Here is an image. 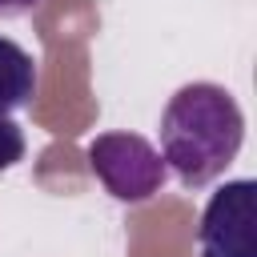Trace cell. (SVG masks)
I'll return each instance as SVG.
<instances>
[{
    "label": "cell",
    "instance_id": "obj_1",
    "mask_svg": "<svg viewBox=\"0 0 257 257\" xmlns=\"http://www.w3.org/2000/svg\"><path fill=\"white\" fill-rule=\"evenodd\" d=\"M245 141V116L229 88L213 80L181 84L161 112V157L185 189L213 185Z\"/></svg>",
    "mask_w": 257,
    "mask_h": 257
},
{
    "label": "cell",
    "instance_id": "obj_2",
    "mask_svg": "<svg viewBox=\"0 0 257 257\" xmlns=\"http://www.w3.org/2000/svg\"><path fill=\"white\" fill-rule=\"evenodd\" d=\"M88 169L104 185V193L124 205H141V201L157 197L161 185L169 181L161 149H153V141H145L141 133L92 137L88 141Z\"/></svg>",
    "mask_w": 257,
    "mask_h": 257
},
{
    "label": "cell",
    "instance_id": "obj_3",
    "mask_svg": "<svg viewBox=\"0 0 257 257\" xmlns=\"http://www.w3.org/2000/svg\"><path fill=\"white\" fill-rule=\"evenodd\" d=\"M201 257H257V185L249 177L225 181L197 225Z\"/></svg>",
    "mask_w": 257,
    "mask_h": 257
},
{
    "label": "cell",
    "instance_id": "obj_4",
    "mask_svg": "<svg viewBox=\"0 0 257 257\" xmlns=\"http://www.w3.org/2000/svg\"><path fill=\"white\" fill-rule=\"evenodd\" d=\"M36 96V60L16 40L0 36V116L24 108Z\"/></svg>",
    "mask_w": 257,
    "mask_h": 257
},
{
    "label": "cell",
    "instance_id": "obj_5",
    "mask_svg": "<svg viewBox=\"0 0 257 257\" xmlns=\"http://www.w3.org/2000/svg\"><path fill=\"white\" fill-rule=\"evenodd\" d=\"M24 161V128L12 116H0V173Z\"/></svg>",
    "mask_w": 257,
    "mask_h": 257
},
{
    "label": "cell",
    "instance_id": "obj_6",
    "mask_svg": "<svg viewBox=\"0 0 257 257\" xmlns=\"http://www.w3.org/2000/svg\"><path fill=\"white\" fill-rule=\"evenodd\" d=\"M40 0H0V20H16V16H28Z\"/></svg>",
    "mask_w": 257,
    "mask_h": 257
}]
</instances>
